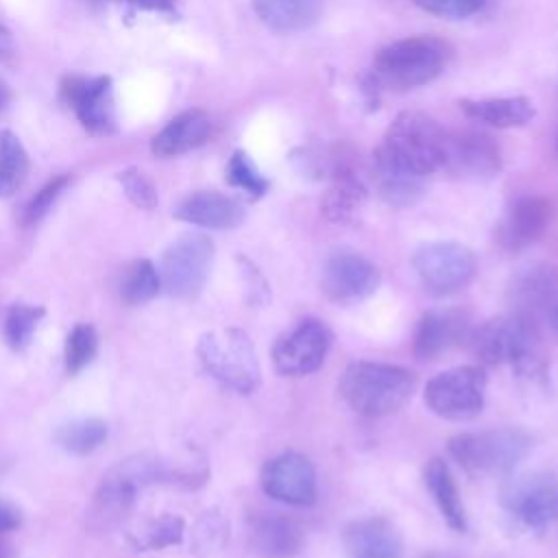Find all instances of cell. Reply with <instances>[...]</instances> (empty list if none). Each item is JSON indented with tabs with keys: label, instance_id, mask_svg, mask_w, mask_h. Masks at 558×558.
I'll return each mask as SVG.
<instances>
[{
	"label": "cell",
	"instance_id": "obj_14",
	"mask_svg": "<svg viewBox=\"0 0 558 558\" xmlns=\"http://www.w3.org/2000/svg\"><path fill=\"white\" fill-rule=\"evenodd\" d=\"M512 314L536 320L558 305V266L549 262H527L519 266L506 286Z\"/></svg>",
	"mask_w": 558,
	"mask_h": 558
},
{
	"label": "cell",
	"instance_id": "obj_4",
	"mask_svg": "<svg viewBox=\"0 0 558 558\" xmlns=\"http://www.w3.org/2000/svg\"><path fill=\"white\" fill-rule=\"evenodd\" d=\"M451 59V46L434 35H414L384 46L375 54V78L388 87L408 89L432 83Z\"/></svg>",
	"mask_w": 558,
	"mask_h": 558
},
{
	"label": "cell",
	"instance_id": "obj_33",
	"mask_svg": "<svg viewBox=\"0 0 558 558\" xmlns=\"http://www.w3.org/2000/svg\"><path fill=\"white\" fill-rule=\"evenodd\" d=\"M98 351V336L96 329L89 323H78L72 327V331L65 338V368L70 375L81 373L96 355Z\"/></svg>",
	"mask_w": 558,
	"mask_h": 558
},
{
	"label": "cell",
	"instance_id": "obj_26",
	"mask_svg": "<svg viewBox=\"0 0 558 558\" xmlns=\"http://www.w3.org/2000/svg\"><path fill=\"white\" fill-rule=\"evenodd\" d=\"M255 15L277 33H299L318 22L323 0H251Z\"/></svg>",
	"mask_w": 558,
	"mask_h": 558
},
{
	"label": "cell",
	"instance_id": "obj_17",
	"mask_svg": "<svg viewBox=\"0 0 558 558\" xmlns=\"http://www.w3.org/2000/svg\"><path fill=\"white\" fill-rule=\"evenodd\" d=\"M473 333L469 312L460 307L427 310L414 329V355L418 360H436L442 353L460 347Z\"/></svg>",
	"mask_w": 558,
	"mask_h": 558
},
{
	"label": "cell",
	"instance_id": "obj_32",
	"mask_svg": "<svg viewBox=\"0 0 558 558\" xmlns=\"http://www.w3.org/2000/svg\"><path fill=\"white\" fill-rule=\"evenodd\" d=\"M161 290L159 270L153 266L150 259H137L124 275L122 281V299L129 305H142L153 301Z\"/></svg>",
	"mask_w": 558,
	"mask_h": 558
},
{
	"label": "cell",
	"instance_id": "obj_10",
	"mask_svg": "<svg viewBox=\"0 0 558 558\" xmlns=\"http://www.w3.org/2000/svg\"><path fill=\"white\" fill-rule=\"evenodd\" d=\"M331 342L333 333L323 320L303 318L275 340L272 366L283 377H305L323 366Z\"/></svg>",
	"mask_w": 558,
	"mask_h": 558
},
{
	"label": "cell",
	"instance_id": "obj_7",
	"mask_svg": "<svg viewBox=\"0 0 558 558\" xmlns=\"http://www.w3.org/2000/svg\"><path fill=\"white\" fill-rule=\"evenodd\" d=\"M412 268L425 292L447 296L475 279L477 257L460 242H429L414 251Z\"/></svg>",
	"mask_w": 558,
	"mask_h": 558
},
{
	"label": "cell",
	"instance_id": "obj_31",
	"mask_svg": "<svg viewBox=\"0 0 558 558\" xmlns=\"http://www.w3.org/2000/svg\"><path fill=\"white\" fill-rule=\"evenodd\" d=\"M46 310L41 305H31V303H13L7 310L4 316V340L13 351H24L31 340L33 333L39 325V320L44 318Z\"/></svg>",
	"mask_w": 558,
	"mask_h": 558
},
{
	"label": "cell",
	"instance_id": "obj_42",
	"mask_svg": "<svg viewBox=\"0 0 558 558\" xmlns=\"http://www.w3.org/2000/svg\"><path fill=\"white\" fill-rule=\"evenodd\" d=\"M124 2H131L140 9H148V11H161V13L174 11V0H124Z\"/></svg>",
	"mask_w": 558,
	"mask_h": 558
},
{
	"label": "cell",
	"instance_id": "obj_3",
	"mask_svg": "<svg viewBox=\"0 0 558 558\" xmlns=\"http://www.w3.org/2000/svg\"><path fill=\"white\" fill-rule=\"evenodd\" d=\"M536 320L519 314H501L473 329L469 342L480 362L488 366H512L519 373L536 375L543 371V353Z\"/></svg>",
	"mask_w": 558,
	"mask_h": 558
},
{
	"label": "cell",
	"instance_id": "obj_46",
	"mask_svg": "<svg viewBox=\"0 0 558 558\" xmlns=\"http://www.w3.org/2000/svg\"><path fill=\"white\" fill-rule=\"evenodd\" d=\"M421 558H460V556L449 554V551H427V554H423Z\"/></svg>",
	"mask_w": 558,
	"mask_h": 558
},
{
	"label": "cell",
	"instance_id": "obj_44",
	"mask_svg": "<svg viewBox=\"0 0 558 558\" xmlns=\"http://www.w3.org/2000/svg\"><path fill=\"white\" fill-rule=\"evenodd\" d=\"M9 102H11V89H9V85L0 78V116L4 113V109H7Z\"/></svg>",
	"mask_w": 558,
	"mask_h": 558
},
{
	"label": "cell",
	"instance_id": "obj_11",
	"mask_svg": "<svg viewBox=\"0 0 558 558\" xmlns=\"http://www.w3.org/2000/svg\"><path fill=\"white\" fill-rule=\"evenodd\" d=\"M501 504L525 527L543 530L558 519V477L547 471L514 477L501 488Z\"/></svg>",
	"mask_w": 558,
	"mask_h": 558
},
{
	"label": "cell",
	"instance_id": "obj_21",
	"mask_svg": "<svg viewBox=\"0 0 558 558\" xmlns=\"http://www.w3.org/2000/svg\"><path fill=\"white\" fill-rule=\"evenodd\" d=\"M303 525L283 514H262L251 523V547L264 558H292L303 549Z\"/></svg>",
	"mask_w": 558,
	"mask_h": 558
},
{
	"label": "cell",
	"instance_id": "obj_18",
	"mask_svg": "<svg viewBox=\"0 0 558 558\" xmlns=\"http://www.w3.org/2000/svg\"><path fill=\"white\" fill-rule=\"evenodd\" d=\"M342 547L347 558H401L403 534L388 517H360L344 525Z\"/></svg>",
	"mask_w": 558,
	"mask_h": 558
},
{
	"label": "cell",
	"instance_id": "obj_13",
	"mask_svg": "<svg viewBox=\"0 0 558 558\" xmlns=\"http://www.w3.org/2000/svg\"><path fill=\"white\" fill-rule=\"evenodd\" d=\"M381 281L379 268L364 255L338 251L327 257L320 275V290L333 303H355L371 296Z\"/></svg>",
	"mask_w": 558,
	"mask_h": 558
},
{
	"label": "cell",
	"instance_id": "obj_47",
	"mask_svg": "<svg viewBox=\"0 0 558 558\" xmlns=\"http://www.w3.org/2000/svg\"><path fill=\"white\" fill-rule=\"evenodd\" d=\"M551 327L558 331V305L551 310Z\"/></svg>",
	"mask_w": 558,
	"mask_h": 558
},
{
	"label": "cell",
	"instance_id": "obj_22",
	"mask_svg": "<svg viewBox=\"0 0 558 558\" xmlns=\"http://www.w3.org/2000/svg\"><path fill=\"white\" fill-rule=\"evenodd\" d=\"M211 135V118L203 109H187L174 116L150 142V150L157 157H179L201 144Z\"/></svg>",
	"mask_w": 558,
	"mask_h": 558
},
{
	"label": "cell",
	"instance_id": "obj_16",
	"mask_svg": "<svg viewBox=\"0 0 558 558\" xmlns=\"http://www.w3.org/2000/svg\"><path fill=\"white\" fill-rule=\"evenodd\" d=\"M442 168L462 179H493L501 170V153L488 135L477 131H458L445 137Z\"/></svg>",
	"mask_w": 558,
	"mask_h": 558
},
{
	"label": "cell",
	"instance_id": "obj_20",
	"mask_svg": "<svg viewBox=\"0 0 558 558\" xmlns=\"http://www.w3.org/2000/svg\"><path fill=\"white\" fill-rule=\"evenodd\" d=\"M174 218L205 229H235L244 222L246 211L235 198L214 190H203L185 196L177 205Z\"/></svg>",
	"mask_w": 558,
	"mask_h": 558
},
{
	"label": "cell",
	"instance_id": "obj_15",
	"mask_svg": "<svg viewBox=\"0 0 558 558\" xmlns=\"http://www.w3.org/2000/svg\"><path fill=\"white\" fill-rule=\"evenodd\" d=\"M61 96L92 135H109L116 131L109 76H68L61 85Z\"/></svg>",
	"mask_w": 558,
	"mask_h": 558
},
{
	"label": "cell",
	"instance_id": "obj_2",
	"mask_svg": "<svg viewBox=\"0 0 558 558\" xmlns=\"http://www.w3.org/2000/svg\"><path fill=\"white\" fill-rule=\"evenodd\" d=\"M447 133L440 124L418 111H401L388 126L381 146L373 157L425 179L442 170Z\"/></svg>",
	"mask_w": 558,
	"mask_h": 558
},
{
	"label": "cell",
	"instance_id": "obj_28",
	"mask_svg": "<svg viewBox=\"0 0 558 558\" xmlns=\"http://www.w3.org/2000/svg\"><path fill=\"white\" fill-rule=\"evenodd\" d=\"M375 183L384 203L390 207H410L423 196V179L403 172L377 157H373Z\"/></svg>",
	"mask_w": 558,
	"mask_h": 558
},
{
	"label": "cell",
	"instance_id": "obj_43",
	"mask_svg": "<svg viewBox=\"0 0 558 558\" xmlns=\"http://www.w3.org/2000/svg\"><path fill=\"white\" fill-rule=\"evenodd\" d=\"M13 54V37L11 33L0 24V61H7Z\"/></svg>",
	"mask_w": 558,
	"mask_h": 558
},
{
	"label": "cell",
	"instance_id": "obj_9",
	"mask_svg": "<svg viewBox=\"0 0 558 558\" xmlns=\"http://www.w3.org/2000/svg\"><path fill=\"white\" fill-rule=\"evenodd\" d=\"M214 242L203 233H185L161 255V288L177 299H194L211 270Z\"/></svg>",
	"mask_w": 558,
	"mask_h": 558
},
{
	"label": "cell",
	"instance_id": "obj_40",
	"mask_svg": "<svg viewBox=\"0 0 558 558\" xmlns=\"http://www.w3.org/2000/svg\"><path fill=\"white\" fill-rule=\"evenodd\" d=\"M238 264H240V277L246 288V301L251 305H266L270 301V288L266 277L255 268L253 262L244 257H238Z\"/></svg>",
	"mask_w": 558,
	"mask_h": 558
},
{
	"label": "cell",
	"instance_id": "obj_37",
	"mask_svg": "<svg viewBox=\"0 0 558 558\" xmlns=\"http://www.w3.org/2000/svg\"><path fill=\"white\" fill-rule=\"evenodd\" d=\"M418 9L442 20H466L486 7V0H412Z\"/></svg>",
	"mask_w": 558,
	"mask_h": 558
},
{
	"label": "cell",
	"instance_id": "obj_45",
	"mask_svg": "<svg viewBox=\"0 0 558 558\" xmlns=\"http://www.w3.org/2000/svg\"><path fill=\"white\" fill-rule=\"evenodd\" d=\"M0 558H13V549L2 532H0Z\"/></svg>",
	"mask_w": 558,
	"mask_h": 558
},
{
	"label": "cell",
	"instance_id": "obj_41",
	"mask_svg": "<svg viewBox=\"0 0 558 558\" xmlns=\"http://www.w3.org/2000/svg\"><path fill=\"white\" fill-rule=\"evenodd\" d=\"M20 521H22L20 510L13 504H9L7 499L0 497V532L7 534L11 530H15L20 525Z\"/></svg>",
	"mask_w": 558,
	"mask_h": 558
},
{
	"label": "cell",
	"instance_id": "obj_30",
	"mask_svg": "<svg viewBox=\"0 0 558 558\" xmlns=\"http://www.w3.org/2000/svg\"><path fill=\"white\" fill-rule=\"evenodd\" d=\"M107 438V425L100 418H76L61 425L54 440L61 449L74 456H87L96 451Z\"/></svg>",
	"mask_w": 558,
	"mask_h": 558
},
{
	"label": "cell",
	"instance_id": "obj_24",
	"mask_svg": "<svg viewBox=\"0 0 558 558\" xmlns=\"http://www.w3.org/2000/svg\"><path fill=\"white\" fill-rule=\"evenodd\" d=\"M423 482L447 525L460 534L469 532V517L449 464L442 458H432L423 469Z\"/></svg>",
	"mask_w": 558,
	"mask_h": 558
},
{
	"label": "cell",
	"instance_id": "obj_39",
	"mask_svg": "<svg viewBox=\"0 0 558 558\" xmlns=\"http://www.w3.org/2000/svg\"><path fill=\"white\" fill-rule=\"evenodd\" d=\"M183 532H185V523H183L181 517L163 514L150 525L146 543L153 549H163V547H170V545H179L181 538H183Z\"/></svg>",
	"mask_w": 558,
	"mask_h": 558
},
{
	"label": "cell",
	"instance_id": "obj_27",
	"mask_svg": "<svg viewBox=\"0 0 558 558\" xmlns=\"http://www.w3.org/2000/svg\"><path fill=\"white\" fill-rule=\"evenodd\" d=\"M364 201V183L349 168H340L336 170L333 181L320 201V214L329 222H351Z\"/></svg>",
	"mask_w": 558,
	"mask_h": 558
},
{
	"label": "cell",
	"instance_id": "obj_5",
	"mask_svg": "<svg viewBox=\"0 0 558 558\" xmlns=\"http://www.w3.org/2000/svg\"><path fill=\"white\" fill-rule=\"evenodd\" d=\"M451 458L471 475H508L530 453L532 436L521 427L464 432L449 438Z\"/></svg>",
	"mask_w": 558,
	"mask_h": 558
},
{
	"label": "cell",
	"instance_id": "obj_34",
	"mask_svg": "<svg viewBox=\"0 0 558 558\" xmlns=\"http://www.w3.org/2000/svg\"><path fill=\"white\" fill-rule=\"evenodd\" d=\"M227 181L229 185L242 190L251 198H262L270 187L268 179L257 170V166L251 161V157L244 150H235L229 157Z\"/></svg>",
	"mask_w": 558,
	"mask_h": 558
},
{
	"label": "cell",
	"instance_id": "obj_36",
	"mask_svg": "<svg viewBox=\"0 0 558 558\" xmlns=\"http://www.w3.org/2000/svg\"><path fill=\"white\" fill-rule=\"evenodd\" d=\"M118 181L126 194V198L140 209H155L157 207V190L153 181L137 168H126L118 174Z\"/></svg>",
	"mask_w": 558,
	"mask_h": 558
},
{
	"label": "cell",
	"instance_id": "obj_19",
	"mask_svg": "<svg viewBox=\"0 0 558 558\" xmlns=\"http://www.w3.org/2000/svg\"><path fill=\"white\" fill-rule=\"evenodd\" d=\"M554 220V207L543 196H521L508 209L499 227V244L506 251H521L543 238Z\"/></svg>",
	"mask_w": 558,
	"mask_h": 558
},
{
	"label": "cell",
	"instance_id": "obj_48",
	"mask_svg": "<svg viewBox=\"0 0 558 558\" xmlns=\"http://www.w3.org/2000/svg\"><path fill=\"white\" fill-rule=\"evenodd\" d=\"M556 148H558V135H556Z\"/></svg>",
	"mask_w": 558,
	"mask_h": 558
},
{
	"label": "cell",
	"instance_id": "obj_1",
	"mask_svg": "<svg viewBox=\"0 0 558 558\" xmlns=\"http://www.w3.org/2000/svg\"><path fill=\"white\" fill-rule=\"evenodd\" d=\"M416 375L405 366L360 360L344 368L338 392L353 412L379 418L401 410L416 392Z\"/></svg>",
	"mask_w": 558,
	"mask_h": 558
},
{
	"label": "cell",
	"instance_id": "obj_29",
	"mask_svg": "<svg viewBox=\"0 0 558 558\" xmlns=\"http://www.w3.org/2000/svg\"><path fill=\"white\" fill-rule=\"evenodd\" d=\"M28 174V155L20 137L2 129L0 131V198L13 196Z\"/></svg>",
	"mask_w": 558,
	"mask_h": 558
},
{
	"label": "cell",
	"instance_id": "obj_8",
	"mask_svg": "<svg viewBox=\"0 0 558 558\" xmlns=\"http://www.w3.org/2000/svg\"><path fill=\"white\" fill-rule=\"evenodd\" d=\"M425 405L447 421H471L484 410L486 375L480 366H453L425 384Z\"/></svg>",
	"mask_w": 558,
	"mask_h": 558
},
{
	"label": "cell",
	"instance_id": "obj_38",
	"mask_svg": "<svg viewBox=\"0 0 558 558\" xmlns=\"http://www.w3.org/2000/svg\"><path fill=\"white\" fill-rule=\"evenodd\" d=\"M70 179L63 177H54L50 179L24 207V225H37L54 205V201L61 196V192L68 187Z\"/></svg>",
	"mask_w": 558,
	"mask_h": 558
},
{
	"label": "cell",
	"instance_id": "obj_23",
	"mask_svg": "<svg viewBox=\"0 0 558 558\" xmlns=\"http://www.w3.org/2000/svg\"><path fill=\"white\" fill-rule=\"evenodd\" d=\"M460 111L482 124L495 129H517L532 122L536 116L534 102L525 96H488V98H462Z\"/></svg>",
	"mask_w": 558,
	"mask_h": 558
},
{
	"label": "cell",
	"instance_id": "obj_6",
	"mask_svg": "<svg viewBox=\"0 0 558 558\" xmlns=\"http://www.w3.org/2000/svg\"><path fill=\"white\" fill-rule=\"evenodd\" d=\"M196 355L214 379L240 395H253L262 384V368L253 340L240 327L203 333L196 344Z\"/></svg>",
	"mask_w": 558,
	"mask_h": 558
},
{
	"label": "cell",
	"instance_id": "obj_35",
	"mask_svg": "<svg viewBox=\"0 0 558 558\" xmlns=\"http://www.w3.org/2000/svg\"><path fill=\"white\" fill-rule=\"evenodd\" d=\"M227 538H229V521L218 510H209L201 514V519L192 530V549L198 556H207L222 549Z\"/></svg>",
	"mask_w": 558,
	"mask_h": 558
},
{
	"label": "cell",
	"instance_id": "obj_12",
	"mask_svg": "<svg viewBox=\"0 0 558 558\" xmlns=\"http://www.w3.org/2000/svg\"><path fill=\"white\" fill-rule=\"evenodd\" d=\"M268 497L286 506L307 508L316 501V471L312 460L301 451H281L270 458L259 475Z\"/></svg>",
	"mask_w": 558,
	"mask_h": 558
},
{
	"label": "cell",
	"instance_id": "obj_25",
	"mask_svg": "<svg viewBox=\"0 0 558 558\" xmlns=\"http://www.w3.org/2000/svg\"><path fill=\"white\" fill-rule=\"evenodd\" d=\"M137 490H140V486L113 466L102 477V482L94 495L92 510H89L94 525L109 527V525L118 523L120 519H124L135 504Z\"/></svg>",
	"mask_w": 558,
	"mask_h": 558
}]
</instances>
